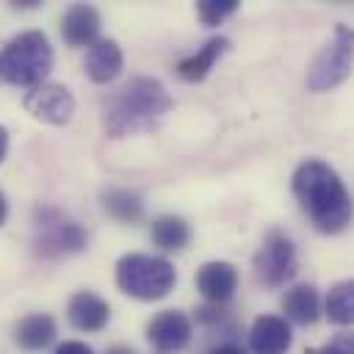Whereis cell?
Wrapping results in <instances>:
<instances>
[{
    "instance_id": "6da1fadb",
    "label": "cell",
    "mask_w": 354,
    "mask_h": 354,
    "mask_svg": "<svg viewBox=\"0 0 354 354\" xmlns=\"http://www.w3.org/2000/svg\"><path fill=\"white\" fill-rule=\"evenodd\" d=\"M174 100L155 77H130L102 100V127L111 138H127L155 130Z\"/></svg>"
},
{
    "instance_id": "7a4b0ae2",
    "label": "cell",
    "mask_w": 354,
    "mask_h": 354,
    "mask_svg": "<svg viewBox=\"0 0 354 354\" xmlns=\"http://www.w3.org/2000/svg\"><path fill=\"white\" fill-rule=\"evenodd\" d=\"M290 185L296 202L310 216L318 232L335 235L346 230V224L351 221V196L340 174L329 163L318 158H307L304 163L296 166Z\"/></svg>"
},
{
    "instance_id": "3957f363",
    "label": "cell",
    "mask_w": 354,
    "mask_h": 354,
    "mask_svg": "<svg viewBox=\"0 0 354 354\" xmlns=\"http://www.w3.org/2000/svg\"><path fill=\"white\" fill-rule=\"evenodd\" d=\"M116 285L124 296L138 301H158L177 285V268L171 260L144 252H130L116 260Z\"/></svg>"
},
{
    "instance_id": "277c9868",
    "label": "cell",
    "mask_w": 354,
    "mask_h": 354,
    "mask_svg": "<svg viewBox=\"0 0 354 354\" xmlns=\"http://www.w3.org/2000/svg\"><path fill=\"white\" fill-rule=\"evenodd\" d=\"M55 55L50 39L41 30H22L17 33L0 53V77L14 86H39L53 72Z\"/></svg>"
},
{
    "instance_id": "5b68a950",
    "label": "cell",
    "mask_w": 354,
    "mask_h": 354,
    "mask_svg": "<svg viewBox=\"0 0 354 354\" xmlns=\"http://www.w3.org/2000/svg\"><path fill=\"white\" fill-rule=\"evenodd\" d=\"M351 47L354 36L346 25L335 28V39L321 47V53L313 58L307 69V88L310 91H329L340 86L351 75Z\"/></svg>"
},
{
    "instance_id": "8992f818",
    "label": "cell",
    "mask_w": 354,
    "mask_h": 354,
    "mask_svg": "<svg viewBox=\"0 0 354 354\" xmlns=\"http://www.w3.org/2000/svg\"><path fill=\"white\" fill-rule=\"evenodd\" d=\"M299 271L296 246L282 230H268L254 252V274L266 288H279L290 282Z\"/></svg>"
},
{
    "instance_id": "52a82bcc",
    "label": "cell",
    "mask_w": 354,
    "mask_h": 354,
    "mask_svg": "<svg viewBox=\"0 0 354 354\" xmlns=\"http://www.w3.org/2000/svg\"><path fill=\"white\" fill-rule=\"evenodd\" d=\"M88 243L83 227L77 221H69L58 210L39 207L36 210V252L44 257H61V254H77Z\"/></svg>"
},
{
    "instance_id": "ba28073f",
    "label": "cell",
    "mask_w": 354,
    "mask_h": 354,
    "mask_svg": "<svg viewBox=\"0 0 354 354\" xmlns=\"http://www.w3.org/2000/svg\"><path fill=\"white\" fill-rule=\"evenodd\" d=\"M22 105L33 119H39L44 124H55V127L69 124L72 113H75V97L61 83H39V86H33L22 97Z\"/></svg>"
},
{
    "instance_id": "9c48e42d",
    "label": "cell",
    "mask_w": 354,
    "mask_h": 354,
    "mask_svg": "<svg viewBox=\"0 0 354 354\" xmlns=\"http://www.w3.org/2000/svg\"><path fill=\"white\" fill-rule=\"evenodd\" d=\"M194 324L180 310H163L147 324V340L158 354H177L191 343Z\"/></svg>"
},
{
    "instance_id": "30bf717a",
    "label": "cell",
    "mask_w": 354,
    "mask_h": 354,
    "mask_svg": "<svg viewBox=\"0 0 354 354\" xmlns=\"http://www.w3.org/2000/svg\"><path fill=\"white\" fill-rule=\"evenodd\" d=\"M124 66V55H122V47L116 39H105L100 36L97 41H91L86 47V55H83V72L91 83L97 86H105L111 80L119 77Z\"/></svg>"
},
{
    "instance_id": "8fae6325",
    "label": "cell",
    "mask_w": 354,
    "mask_h": 354,
    "mask_svg": "<svg viewBox=\"0 0 354 354\" xmlns=\"http://www.w3.org/2000/svg\"><path fill=\"white\" fill-rule=\"evenodd\" d=\"M196 290L210 304H227L238 290V268L227 260H210L196 271Z\"/></svg>"
},
{
    "instance_id": "7c38bea8",
    "label": "cell",
    "mask_w": 354,
    "mask_h": 354,
    "mask_svg": "<svg viewBox=\"0 0 354 354\" xmlns=\"http://www.w3.org/2000/svg\"><path fill=\"white\" fill-rule=\"evenodd\" d=\"M100 11L88 3H75L61 17V36L69 47H88L100 39Z\"/></svg>"
},
{
    "instance_id": "4fadbf2b",
    "label": "cell",
    "mask_w": 354,
    "mask_h": 354,
    "mask_svg": "<svg viewBox=\"0 0 354 354\" xmlns=\"http://www.w3.org/2000/svg\"><path fill=\"white\" fill-rule=\"evenodd\" d=\"M66 318L77 332H100L111 321V307L94 290H77L66 304Z\"/></svg>"
},
{
    "instance_id": "5bb4252c",
    "label": "cell",
    "mask_w": 354,
    "mask_h": 354,
    "mask_svg": "<svg viewBox=\"0 0 354 354\" xmlns=\"http://www.w3.org/2000/svg\"><path fill=\"white\" fill-rule=\"evenodd\" d=\"M293 343L290 324L282 315H260L249 329V348L254 354H285Z\"/></svg>"
},
{
    "instance_id": "9a60e30c",
    "label": "cell",
    "mask_w": 354,
    "mask_h": 354,
    "mask_svg": "<svg viewBox=\"0 0 354 354\" xmlns=\"http://www.w3.org/2000/svg\"><path fill=\"white\" fill-rule=\"evenodd\" d=\"M230 50V39L227 36H213L207 39L196 53L185 55L180 64H177V75L185 80V83H202L210 69L216 66V61Z\"/></svg>"
},
{
    "instance_id": "2e32d148",
    "label": "cell",
    "mask_w": 354,
    "mask_h": 354,
    "mask_svg": "<svg viewBox=\"0 0 354 354\" xmlns=\"http://www.w3.org/2000/svg\"><path fill=\"white\" fill-rule=\"evenodd\" d=\"M58 335V326H55V318L50 313H30L25 315L17 326H14V340L22 351H41L47 348Z\"/></svg>"
},
{
    "instance_id": "e0dca14e",
    "label": "cell",
    "mask_w": 354,
    "mask_h": 354,
    "mask_svg": "<svg viewBox=\"0 0 354 354\" xmlns=\"http://www.w3.org/2000/svg\"><path fill=\"white\" fill-rule=\"evenodd\" d=\"M282 310L285 318L299 324V326H313L321 318V296L315 285H293L282 296Z\"/></svg>"
},
{
    "instance_id": "ac0fdd59",
    "label": "cell",
    "mask_w": 354,
    "mask_h": 354,
    "mask_svg": "<svg viewBox=\"0 0 354 354\" xmlns=\"http://www.w3.org/2000/svg\"><path fill=\"white\" fill-rule=\"evenodd\" d=\"M149 235H152V243L163 252H183L188 243H191V224L183 218V216H158L149 227Z\"/></svg>"
},
{
    "instance_id": "d6986e66",
    "label": "cell",
    "mask_w": 354,
    "mask_h": 354,
    "mask_svg": "<svg viewBox=\"0 0 354 354\" xmlns=\"http://www.w3.org/2000/svg\"><path fill=\"white\" fill-rule=\"evenodd\" d=\"M102 207L111 218L122 221V224H133L144 216V202L136 191H127V188H108L102 194Z\"/></svg>"
},
{
    "instance_id": "ffe728a7",
    "label": "cell",
    "mask_w": 354,
    "mask_h": 354,
    "mask_svg": "<svg viewBox=\"0 0 354 354\" xmlns=\"http://www.w3.org/2000/svg\"><path fill=\"white\" fill-rule=\"evenodd\" d=\"M326 318L337 326H348L354 321V285L351 279H343V282H335L326 293Z\"/></svg>"
},
{
    "instance_id": "44dd1931",
    "label": "cell",
    "mask_w": 354,
    "mask_h": 354,
    "mask_svg": "<svg viewBox=\"0 0 354 354\" xmlns=\"http://www.w3.org/2000/svg\"><path fill=\"white\" fill-rule=\"evenodd\" d=\"M238 11V0H199L196 3V17L202 25L213 28L218 22H224L230 14Z\"/></svg>"
},
{
    "instance_id": "7402d4cb",
    "label": "cell",
    "mask_w": 354,
    "mask_h": 354,
    "mask_svg": "<svg viewBox=\"0 0 354 354\" xmlns=\"http://www.w3.org/2000/svg\"><path fill=\"white\" fill-rule=\"evenodd\" d=\"M53 354H94V348L83 340H64Z\"/></svg>"
},
{
    "instance_id": "603a6c76",
    "label": "cell",
    "mask_w": 354,
    "mask_h": 354,
    "mask_svg": "<svg viewBox=\"0 0 354 354\" xmlns=\"http://www.w3.org/2000/svg\"><path fill=\"white\" fill-rule=\"evenodd\" d=\"M307 354H351V346H348L346 337H340V340L326 343V346H321V348H310Z\"/></svg>"
},
{
    "instance_id": "cb8c5ba5",
    "label": "cell",
    "mask_w": 354,
    "mask_h": 354,
    "mask_svg": "<svg viewBox=\"0 0 354 354\" xmlns=\"http://www.w3.org/2000/svg\"><path fill=\"white\" fill-rule=\"evenodd\" d=\"M210 354H246L238 343H221V346H216Z\"/></svg>"
},
{
    "instance_id": "d4e9b609",
    "label": "cell",
    "mask_w": 354,
    "mask_h": 354,
    "mask_svg": "<svg viewBox=\"0 0 354 354\" xmlns=\"http://www.w3.org/2000/svg\"><path fill=\"white\" fill-rule=\"evenodd\" d=\"M6 152H8V130H6L3 124H0V163H3Z\"/></svg>"
},
{
    "instance_id": "484cf974",
    "label": "cell",
    "mask_w": 354,
    "mask_h": 354,
    "mask_svg": "<svg viewBox=\"0 0 354 354\" xmlns=\"http://www.w3.org/2000/svg\"><path fill=\"white\" fill-rule=\"evenodd\" d=\"M6 218H8V199H6V194L0 191V227L6 224Z\"/></svg>"
},
{
    "instance_id": "4316f807",
    "label": "cell",
    "mask_w": 354,
    "mask_h": 354,
    "mask_svg": "<svg viewBox=\"0 0 354 354\" xmlns=\"http://www.w3.org/2000/svg\"><path fill=\"white\" fill-rule=\"evenodd\" d=\"M105 354H136V348H130V346H111Z\"/></svg>"
}]
</instances>
